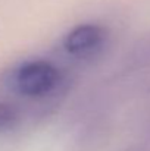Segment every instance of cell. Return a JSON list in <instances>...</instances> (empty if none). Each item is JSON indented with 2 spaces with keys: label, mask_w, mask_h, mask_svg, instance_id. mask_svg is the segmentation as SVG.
<instances>
[{
  "label": "cell",
  "mask_w": 150,
  "mask_h": 151,
  "mask_svg": "<svg viewBox=\"0 0 150 151\" xmlns=\"http://www.w3.org/2000/svg\"><path fill=\"white\" fill-rule=\"evenodd\" d=\"M104 29L96 24H83L72 28L63 38L65 50L74 56L93 54L103 46Z\"/></svg>",
  "instance_id": "2"
},
{
  "label": "cell",
  "mask_w": 150,
  "mask_h": 151,
  "mask_svg": "<svg viewBox=\"0 0 150 151\" xmlns=\"http://www.w3.org/2000/svg\"><path fill=\"white\" fill-rule=\"evenodd\" d=\"M59 82V70L46 60H31L22 63L13 75L15 88L28 97H43L50 94Z\"/></svg>",
  "instance_id": "1"
},
{
  "label": "cell",
  "mask_w": 150,
  "mask_h": 151,
  "mask_svg": "<svg viewBox=\"0 0 150 151\" xmlns=\"http://www.w3.org/2000/svg\"><path fill=\"white\" fill-rule=\"evenodd\" d=\"M16 123V111L7 106L0 103V134L9 131Z\"/></svg>",
  "instance_id": "3"
}]
</instances>
